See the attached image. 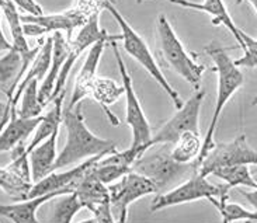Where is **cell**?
Returning a JSON list of instances; mask_svg holds the SVG:
<instances>
[{
	"label": "cell",
	"instance_id": "29",
	"mask_svg": "<svg viewBox=\"0 0 257 223\" xmlns=\"http://www.w3.org/2000/svg\"><path fill=\"white\" fill-rule=\"evenodd\" d=\"M38 80H33L24 89L23 94L20 97V110H19V115L23 118H34V117H40L42 110L45 108L40 101L38 97Z\"/></svg>",
	"mask_w": 257,
	"mask_h": 223
},
{
	"label": "cell",
	"instance_id": "39",
	"mask_svg": "<svg viewBox=\"0 0 257 223\" xmlns=\"http://www.w3.org/2000/svg\"><path fill=\"white\" fill-rule=\"evenodd\" d=\"M256 41H257V38H256Z\"/></svg>",
	"mask_w": 257,
	"mask_h": 223
},
{
	"label": "cell",
	"instance_id": "4",
	"mask_svg": "<svg viewBox=\"0 0 257 223\" xmlns=\"http://www.w3.org/2000/svg\"><path fill=\"white\" fill-rule=\"evenodd\" d=\"M103 9H105L108 13L111 14L114 20L117 21V24L121 28V41H122V47L125 49L126 54L134 58L152 76L153 80L163 89V91L169 96V98L173 101L176 110L181 108L184 104L183 98L180 97V94L177 91L174 90L173 86L166 80V77L156 62L155 56L152 55L148 44L144 41V38L131 27V24L125 20V17L122 14L119 13V10L115 7L114 3L103 0Z\"/></svg>",
	"mask_w": 257,
	"mask_h": 223
},
{
	"label": "cell",
	"instance_id": "26",
	"mask_svg": "<svg viewBox=\"0 0 257 223\" xmlns=\"http://www.w3.org/2000/svg\"><path fill=\"white\" fill-rule=\"evenodd\" d=\"M214 177H218L230 188L233 187H247V188H257V180L251 175L250 166L247 164H236V166H226V167L216 168L212 171Z\"/></svg>",
	"mask_w": 257,
	"mask_h": 223
},
{
	"label": "cell",
	"instance_id": "30",
	"mask_svg": "<svg viewBox=\"0 0 257 223\" xmlns=\"http://www.w3.org/2000/svg\"><path fill=\"white\" fill-rule=\"evenodd\" d=\"M243 35V55L235 59V65L239 68L256 69L257 68V41L256 38H251L250 35L242 33Z\"/></svg>",
	"mask_w": 257,
	"mask_h": 223
},
{
	"label": "cell",
	"instance_id": "19",
	"mask_svg": "<svg viewBox=\"0 0 257 223\" xmlns=\"http://www.w3.org/2000/svg\"><path fill=\"white\" fill-rule=\"evenodd\" d=\"M52 37H48L45 38V41L42 44L40 52L37 54L35 59L33 61V63L30 65L27 73L24 75V77L20 80V83L17 84L16 90H14V94L12 100H10V105H12V115L17 114V103L20 101L21 94L24 89L27 87L28 84L31 83L33 80H44V77L47 76L48 73L49 66H51V59H52Z\"/></svg>",
	"mask_w": 257,
	"mask_h": 223
},
{
	"label": "cell",
	"instance_id": "35",
	"mask_svg": "<svg viewBox=\"0 0 257 223\" xmlns=\"http://www.w3.org/2000/svg\"><path fill=\"white\" fill-rule=\"evenodd\" d=\"M246 2H249L251 6L254 7V10H256V13H257V0H246Z\"/></svg>",
	"mask_w": 257,
	"mask_h": 223
},
{
	"label": "cell",
	"instance_id": "23",
	"mask_svg": "<svg viewBox=\"0 0 257 223\" xmlns=\"http://www.w3.org/2000/svg\"><path fill=\"white\" fill-rule=\"evenodd\" d=\"M0 9L2 13L6 17L7 24L10 28V35H12V45L19 54H26L30 51L28 47L27 37L23 31V23H21V14L17 12V6L12 0H2L0 2Z\"/></svg>",
	"mask_w": 257,
	"mask_h": 223
},
{
	"label": "cell",
	"instance_id": "37",
	"mask_svg": "<svg viewBox=\"0 0 257 223\" xmlns=\"http://www.w3.org/2000/svg\"><path fill=\"white\" fill-rule=\"evenodd\" d=\"M107 2H110V3H114V5H115V2H117V0H107Z\"/></svg>",
	"mask_w": 257,
	"mask_h": 223
},
{
	"label": "cell",
	"instance_id": "5",
	"mask_svg": "<svg viewBox=\"0 0 257 223\" xmlns=\"http://www.w3.org/2000/svg\"><path fill=\"white\" fill-rule=\"evenodd\" d=\"M156 31L159 38L160 54L163 55V59L179 76L191 84L195 90H198L202 76L205 73V66L197 62L194 55L186 49L172 27L170 21L167 20L163 13L158 16Z\"/></svg>",
	"mask_w": 257,
	"mask_h": 223
},
{
	"label": "cell",
	"instance_id": "38",
	"mask_svg": "<svg viewBox=\"0 0 257 223\" xmlns=\"http://www.w3.org/2000/svg\"><path fill=\"white\" fill-rule=\"evenodd\" d=\"M142 2H144V0H137V3H138V5H141Z\"/></svg>",
	"mask_w": 257,
	"mask_h": 223
},
{
	"label": "cell",
	"instance_id": "18",
	"mask_svg": "<svg viewBox=\"0 0 257 223\" xmlns=\"http://www.w3.org/2000/svg\"><path fill=\"white\" fill-rule=\"evenodd\" d=\"M63 194H69V192L61 189V191L44 194V195L20 199L17 203H12V205H0V216L7 217L16 223H37L38 222L37 209L41 208L44 203L52 201Z\"/></svg>",
	"mask_w": 257,
	"mask_h": 223
},
{
	"label": "cell",
	"instance_id": "6",
	"mask_svg": "<svg viewBox=\"0 0 257 223\" xmlns=\"http://www.w3.org/2000/svg\"><path fill=\"white\" fill-rule=\"evenodd\" d=\"M230 187L228 184H212L208 181V177L201 175L198 171L190 175L187 180H184L176 187L169 189L163 194H158L153 198L151 205V212L166 209L170 206L181 205V203L194 202L200 199H209L212 196L229 195Z\"/></svg>",
	"mask_w": 257,
	"mask_h": 223
},
{
	"label": "cell",
	"instance_id": "2",
	"mask_svg": "<svg viewBox=\"0 0 257 223\" xmlns=\"http://www.w3.org/2000/svg\"><path fill=\"white\" fill-rule=\"evenodd\" d=\"M205 54L211 58L214 62V70L218 76V89H216V101L212 112V118L208 125L207 135L202 139V147L200 156L197 157L195 164L198 170V164L201 163L202 159L207 156L209 150L215 145V132L221 112L228 104L230 98L236 93L244 83V76L239 66L235 65V59H232L228 54V49L222 47L218 42H211L205 48Z\"/></svg>",
	"mask_w": 257,
	"mask_h": 223
},
{
	"label": "cell",
	"instance_id": "28",
	"mask_svg": "<svg viewBox=\"0 0 257 223\" xmlns=\"http://www.w3.org/2000/svg\"><path fill=\"white\" fill-rule=\"evenodd\" d=\"M33 187V182L24 181L17 174H14L10 168L0 167V188L6 192L7 195L13 196L16 199H26L28 191Z\"/></svg>",
	"mask_w": 257,
	"mask_h": 223
},
{
	"label": "cell",
	"instance_id": "12",
	"mask_svg": "<svg viewBox=\"0 0 257 223\" xmlns=\"http://www.w3.org/2000/svg\"><path fill=\"white\" fill-rule=\"evenodd\" d=\"M75 192L83 205V209L90 210L91 215L94 216L90 222H115V219L112 216L108 185L97 180L96 177L89 174V170L76 185Z\"/></svg>",
	"mask_w": 257,
	"mask_h": 223
},
{
	"label": "cell",
	"instance_id": "10",
	"mask_svg": "<svg viewBox=\"0 0 257 223\" xmlns=\"http://www.w3.org/2000/svg\"><path fill=\"white\" fill-rule=\"evenodd\" d=\"M100 40L121 41V34H108L105 30L100 27V12H97V13L90 16V19L87 20V23L80 27L79 33L75 37V40L70 38V52L68 58H66L65 63H63L61 75L58 77V82H56L55 89H54V93H52V97H51V103L61 93L65 91V86H66V82H68V77H69L70 72L73 69V66H75L77 59L80 58V55L83 54L86 49L90 48L93 44H96Z\"/></svg>",
	"mask_w": 257,
	"mask_h": 223
},
{
	"label": "cell",
	"instance_id": "1",
	"mask_svg": "<svg viewBox=\"0 0 257 223\" xmlns=\"http://www.w3.org/2000/svg\"><path fill=\"white\" fill-rule=\"evenodd\" d=\"M82 103H77L72 108H63L62 124L66 131V142L56 157L54 170H61L72 164L82 163L93 156L111 153L117 150L114 142L100 138L87 128L82 112Z\"/></svg>",
	"mask_w": 257,
	"mask_h": 223
},
{
	"label": "cell",
	"instance_id": "22",
	"mask_svg": "<svg viewBox=\"0 0 257 223\" xmlns=\"http://www.w3.org/2000/svg\"><path fill=\"white\" fill-rule=\"evenodd\" d=\"M63 98H65V91L61 93L58 97L51 103L52 107L44 117H42L41 122L37 125V128L33 132V139L30 140V143L26 145V153H30L35 146H38L41 142L48 138L51 133L55 129L61 128L62 125V114H63Z\"/></svg>",
	"mask_w": 257,
	"mask_h": 223
},
{
	"label": "cell",
	"instance_id": "31",
	"mask_svg": "<svg viewBox=\"0 0 257 223\" xmlns=\"http://www.w3.org/2000/svg\"><path fill=\"white\" fill-rule=\"evenodd\" d=\"M17 7H20L21 10H24L27 14H33V16H40L44 14L42 7L35 2V0H12Z\"/></svg>",
	"mask_w": 257,
	"mask_h": 223
},
{
	"label": "cell",
	"instance_id": "14",
	"mask_svg": "<svg viewBox=\"0 0 257 223\" xmlns=\"http://www.w3.org/2000/svg\"><path fill=\"white\" fill-rule=\"evenodd\" d=\"M110 40H100L96 44H93L87 52V56L82 65V69L79 70L76 79H75V87H73V94L70 98V103L66 107H75L77 103H82L86 97H90L91 87L94 84V80L97 77V69L101 55L104 52V48L108 45Z\"/></svg>",
	"mask_w": 257,
	"mask_h": 223
},
{
	"label": "cell",
	"instance_id": "25",
	"mask_svg": "<svg viewBox=\"0 0 257 223\" xmlns=\"http://www.w3.org/2000/svg\"><path fill=\"white\" fill-rule=\"evenodd\" d=\"M21 69V55L14 48L6 51L0 58V89L6 93L7 100L13 97V84Z\"/></svg>",
	"mask_w": 257,
	"mask_h": 223
},
{
	"label": "cell",
	"instance_id": "34",
	"mask_svg": "<svg viewBox=\"0 0 257 223\" xmlns=\"http://www.w3.org/2000/svg\"><path fill=\"white\" fill-rule=\"evenodd\" d=\"M0 14H2V9H0ZM13 48L12 42L7 41V38L3 34V30H2V26H0V52L2 51H9V49Z\"/></svg>",
	"mask_w": 257,
	"mask_h": 223
},
{
	"label": "cell",
	"instance_id": "9",
	"mask_svg": "<svg viewBox=\"0 0 257 223\" xmlns=\"http://www.w3.org/2000/svg\"><path fill=\"white\" fill-rule=\"evenodd\" d=\"M236 164L257 166V150L249 145L243 133L230 142L215 143L198 164V173L208 177L216 168Z\"/></svg>",
	"mask_w": 257,
	"mask_h": 223
},
{
	"label": "cell",
	"instance_id": "33",
	"mask_svg": "<svg viewBox=\"0 0 257 223\" xmlns=\"http://www.w3.org/2000/svg\"><path fill=\"white\" fill-rule=\"evenodd\" d=\"M12 117V105L10 101H0V132L3 131V128L7 125V122L10 121Z\"/></svg>",
	"mask_w": 257,
	"mask_h": 223
},
{
	"label": "cell",
	"instance_id": "24",
	"mask_svg": "<svg viewBox=\"0 0 257 223\" xmlns=\"http://www.w3.org/2000/svg\"><path fill=\"white\" fill-rule=\"evenodd\" d=\"M202 139L200 132L187 131L176 140L172 147V156L179 163H195L200 156Z\"/></svg>",
	"mask_w": 257,
	"mask_h": 223
},
{
	"label": "cell",
	"instance_id": "21",
	"mask_svg": "<svg viewBox=\"0 0 257 223\" xmlns=\"http://www.w3.org/2000/svg\"><path fill=\"white\" fill-rule=\"evenodd\" d=\"M124 96V86L117 83L115 80L108 79V77L97 76L94 80V84L91 87L90 97L97 103L103 111L107 115L108 121L111 122L112 126H119V119L117 115H114L110 110L114 103H117L119 98Z\"/></svg>",
	"mask_w": 257,
	"mask_h": 223
},
{
	"label": "cell",
	"instance_id": "8",
	"mask_svg": "<svg viewBox=\"0 0 257 223\" xmlns=\"http://www.w3.org/2000/svg\"><path fill=\"white\" fill-rule=\"evenodd\" d=\"M205 97V91L195 90L194 94L184 101L181 108L177 110L172 118L167 121L165 125L160 128L158 132L152 135L151 140L148 142L146 147L155 146V145H173L181 135L187 131L200 132V111H201L202 101Z\"/></svg>",
	"mask_w": 257,
	"mask_h": 223
},
{
	"label": "cell",
	"instance_id": "27",
	"mask_svg": "<svg viewBox=\"0 0 257 223\" xmlns=\"http://www.w3.org/2000/svg\"><path fill=\"white\" fill-rule=\"evenodd\" d=\"M82 209H83V205L75 191L59 195V199L56 201L52 209L51 222L70 223Z\"/></svg>",
	"mask_w": 257,
	"mask_h": 223
},
{
	"label": "cell",
	"instance_id": "32",
	"mask_svg": "<svg viewBox=\"0 0 257 223\" xmlns=\"http://www.w3.org/2000/svg\"><path fill=\"white\" fill-rule=\"evenodd\" d=\"M23 31L26 37H42L48 34V30L37 23H23Z\"/></svg>",
	"mask_w": 257,
	"mask_h": 223
},
{
	"label": "cell",
	"instance_id": "16",
	"mask_svg": "<svg viewBox=\"0 0 257 223\" xmlns=\"http://www.w3.org/2000/svg\"><path fill=\"white\" fill-rule=\"evenodd\" d=\"M52 59L49 66L47 76L42 80L41 87L38 90V97L44 107L51 103V97L55 89V84L58 82V77L61 75V70L66 58L70 52V40L68 37H63L62 31H55L52 35Z\"/></svg>",
	"mask_w": 257,
	"mask_h": 223
},
{
	"label": "cell",
	"instance_id": "3",
	"mask_svg": "<svg viewBox=\"0 0 257 223\" xmlns=\"http://www.w3.org/2000/svg\"><path fill=\"white\" fill-rule=\"evenodd\" d=\"M159 149L149 147L138 160L132 164V170L152 180L158 192H166L176 187L197 170L195 163H179L172 156V147L167 143L160 145Z\"/></svg>",
	"mask_w": 257,
	"mask_h": 223
},
{
	"label": "cell",
	"instance_id": "11",
	"mask_svg": "<svg viewBox=\"0 0 257 223\" xmlns=\"http://www.w3.org/2000/svg\"><path fill=\"white\" fill-rule=\"evenodd\" d=\"M108 191L111 208L118 212V222L125 223L131 203L158 192V188L152 180L132 170L117 181L108 184Z\"/></svg>",
	"mask_w": 257,
	"mask_h": 223
},
{
	"label": "cell",
	"instance_id": "36",
	"mask_svg": "<svg viewBox=\"0 0 257 223\" xmlns=\"http://www.w3.org/2000/svg\"><path fill=\"white\" fill-rule=\"evenodd\" d=\"M257 105V94L254 96V97L251 98V107H256Z\"/></svg>",
	"mask_w": 257,
	"mask_h": 223
},
{
	"label": "cell",
	"instance_id": "17",
	"mask_svg": "<svg viewBox=\"0 0 257 223\" xmlns=\"http://www.w3.org/2000/svg\"><path fill=\"white\" fill-rule=\"evenodd\" d=\"M58 135H59V128L28 153L33 182L40 181L54 171L56 157H58V152H56Z\"/></svg>",
	"mask_w": 257,
	"mask_h": 223
},
{
	"label": "cell",
	"instance_id": "15",
	"mask_svg": "<svg viewBox=\"0 0 257 223\" xmlns=\"http://www.w3.org/2000/svg\"><path fill=\"white\" fill-rule=\"evenodd\" d=\"M160 2H169V3L176 5V6L191 9V10L204 12V13L209 14L212 17V24L214 26H223V27H226V30L236 40L239 48L243 49L244 41L243 35H242L243 31L235 24V21L230 17L229 12H228L226 5H225L223 0H202L201 3H197V2H193V0H160Z\"/></svg>",
	"mask_w": 257,
	"mask_h": 223
},
{
	"label": "cell",
	"instance_id": "13",
	"mask_svg": "<svg viewBox=\"0 0 257 223\" xmlns=\"http://www.w3.org/2000/svg\"><path fill=\"white\" fill-rule=\"evenodd\" d=\"M104 154L101 153L97 154V156H93V157H89L86 159L82 163H79L77 166H75L70 170H66V171H56L54 170L52 173H49L47 177H44L42 180L37 181L33 184L31 189L28 191L27 198H31V196H38L44 195V194H48V192H54V191H68V192H73L76 185L79 184V181L84 177V174L87 173V170L96 163V161L103 157Z\"/></svg>",
	"mask_w": 257,
	"mask_h": 223
},
{
	"label": "cell",
	"instance_id": "20",
	"mask_svg": "<svg viewBox=\"0 0 257 223\" xmlns=\"http://www.w3.org/2000/svg\"><path fill=\"white\" fill-rule=\"evenodd\" d=\"M44 115L34 118H23L19 114L10 117V121L0 132V153L12 152L14 147L21 145L30 135H33L37 125L41 122Z\"/></svg>",
	"mask_w": 257,
	"mask_h": 223
},
{
	"label": "cell",
	"instance_id": "7",
	"mask_svg": "<svg viewBox=\"0 0 257 223\" xmlns=\"http://www.w3.org/2000/svg\"><path fill=\"white\" fill-rule=\"evenodd\" d=\"M118 41L108 42V45H111L114 56L117 59V65H118L119 75L122 79V86H124V96H125V121L130 125L132 132V145L131 146H144L148 150V142L152 138V129H151V124L146 118L144 108L141 105L138 96L134 89V83H132V77L130 72L126 69V65L122 59V56L119 54Z\"/></svg>",
	"mask_w": 257,
	"mask_h": 223
}]
</instances>
